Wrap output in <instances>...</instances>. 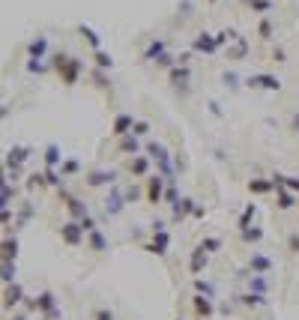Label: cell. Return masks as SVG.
<instances>
[{"label":"cell","instance_id":"1","mask_svg":"<svg viewBox=\"0 0 299 320\" xmlns=\"http://www.w3.org/2000/svg\"><path fill=\"white\" fill-rule=\"evenodd\" d=\"M168 242H171V236H168L165 231H156V239L147 245V252H153V255H165V252H168Z\"/></svg>","mask_w":299,"mask_h":320},{"label":"cell","instance_id":"2","mask_svg":"<svg viewBox=\"0 0 299 320\" xmlns=\"http://www.w3.org/2000/svg\"><path fill=\"white\" fill-rule=\"evenodd\" d=\"M248 87H266V90H278L281 81L278 78H272V75H255V78H248Z\"/></svg>","mask_w":299,"mask_h":320},{"label":"cell","instance_id":"3","mask_svg":"<svg viewBox=\"0 0 299 320\" xmlns=\"http://www.w3.org/2000/svg\"><path fill=\"white\" fill-rule=\"evenodd\" d=\"M135 129V120L129 117V114H120L117 120H114V135H129Z\"/></svg>","mask_w":299,"mask_h":320},{"label":"cell","instance_id":"4","mask_svg":"<svg viewBox=\"0 0 299 320\" xmlns=\"http://www.w3.org/2000/svg\"><path fill=\"white\" fill-rule=\"evenodd\" d=\"M81 231H84L81 225H66V228L60 231V236H63L69 245H78V242H81Z\"/></svg>","mask_w":299,"mask_h":320},{"label":"cell","instance_id":"5","mask_svg":"<svg viewBox=\"0 0 299 320\" xmlns=\"http://www.w3.org/2000/svg\"><path fill=\"white\" fill-rule=\"evenodd\" d=\"M248 266H252V273H269V269H272V260L263 257V255H252Z\"/></svg>","mask_w":299,"mask_h":320},{"label":"cell","instance_id":"6","mask_svg":"<svg viewBox=\"0 0 299 320\" xmlns=\"http://www.w3.org/2000/svg\"><path fill=\"white\" fill-rule=\"evenodd\" d=\"M194 311L201 314V317H210V314H213V302H210V297H194Z\"/></svg>","mask_w":299,"mask_h":320},{"label":"cell","instance_id":"7","mask_svg":"<svg viewBox=\"0 0 299 320\" xmlns=\"http://www.w3.org/2000/svg\"><path fill=\"white\" fill-rule=\"evenodd\" d=\"M18 299H21V287H18V284H6V299H3V308H12Z\"/></svg>","mask_w":299,"mask_h":320},{"label":"cell","instance_id":"8","mask_svg":"<svg viewBox=\"0 0 299 320\" xmlns=\"http://www.w3.org/2000/svg\"><path fill=\"white\" fill-rule=\"evenodd\" d=\"M147 194H150V201H159L162 198V177H153V180H150V186H147Z\"/></svg>","mask_w":299,"mask_h":320},{"label":"cell","instance_id":"9","mask_svg":"<svg viewBox=\"0 0 299 320\" xmlns=\"http://www.w3.org/2000/svg\"><path fill=\"white\" fill-rule=\"evenodd\" d=\"M207 263V252L201 249V245H197L194 249V255H192V273H201V266Z\"/></svg>","mask_w":299,"mask_h":320},{"label":"cell","instance_id":"10","mask_svg":"<svg viewBox=\"0 0 299 320\" xmlns=\"http://www.w3.org/2000/svg\"><path fill=\"white\" fill-rule=\"evenodd\" d=\"M18 255V242L15 239H3V260H15Z\"/></svg>","mask_w":299,"mask_h":320},{"label":"cell","instance_id":"11","mask_svg":"<svg viewBox=\"0 0 299 320\" xmlns=\"http://www.w3.org/2000/svg\"><path fill=\"white\" fill-rule=\"evenodd\" d=\"M194 48H197V51H213V48H215V42H213V39L204 33V36H197V39H194Z\"/></svg>","mask_w":299,"mask_h":320},{"label":"cell","instance_id":"12","mask_svg":"<svg viewBox=\"0 0 299 320\" xmlns=\"http://www.w3.org/2000/svg\"><path fill=\"white\" fill-rule=\"evenodd\" d=\"M111 180H114L111 171H108V174H105V171H96V174L90 177V186H102V183H111Z\"/></svg>","mask_w":299,"mask_h":320},{"label":"cell","instance_id":"13","mask_svg":"<svg viewBox=\"0 0 299 320\" xmlns=\"http://www.w3.org/2000/svg\"><path fill=\"white\" fill-rule=\"evenodd\" d=\"M218 245H221V239H218V236H207V239L201 242V249L210 255V252H218Z\"/></svg>","mask_w":299,"mask_h":320},{"label":"cell","instance_id":"14","mask_svg":"<svg viewBox=\"0 0 299 320\" xmlns=\"http://www.w3.org/2000/svg\"><path fill=\"white\" fill-rule=\"evenodd\" d=\"M45 45H48V42H45V36H39V39L30 45V57H42V54H45Z\"/></svg>","mask_w":299,"mask_h":320},{"label":"cell","instance_id":"15","mask_svg":"<svg viewBox=\"0 0 299 320\" xmlns=\"http://www.w3.org/2000/svg\"><path fill=\"white\" fill-rule=\"evenodd\" d=\"M90 245H93L96 252H102V249H105V236L99 234V231H90Z\"/></svg>","mask_w":299,"mask_h":320},{"label":"cell","instance_id":"16","mask_svg":"<svg viewBox=\"0 0 299 320\" xmlns=\"http://www.w3.org/2000/svg\"><path fill=\"white\" fill-rule=\"evenodd\" d=\"M15 278V260H3V281L9 284Z\"/></svg>","mask_w":299,"mask_h":320},{"label":"cell","instance_id":"17","mask_svg":"<svg viewBox=\"0 0 299 320\" xmlns=\"http://www.w3.org/2000/svg\"><path fill=\"white\" fill-rule=\"evenodd\" d=\"M120 150H123V153H138V141H135V138H126V141L120 144Z\"/></svg>","mask_w":299,"mask_h":320},{"label":"cell","instance_id":"18","mask_svg":"<svg viewBox=\"0 0 299 320\" xmlns=\"http://www.w3.org/2000/svg\"><path fill=\"white\" fill-rule=\"evenodd\" d=\"M278 207H281V210H290V207H293V198H290L287 192H278Z\"/></svg>","mask_w":299,"mask_h":320},{"label":"cell","instance_id":"19","mask_svg":"<svg viewBox=\"0 0 299 320\" xmlns=\"http://www.w3.org/2000/svg\"><path fill=\"white\" fill-rule=\"evenodd\" d=\"M242 302H245V305H260V302H263V297H260V293H245Z\"/></svg>","mask_w":299,"mask_h":320},{"label":"cell","instance_id":"20","mask_svg":"<svg viewBox=\"0 0 299 320\" xmlns=\"http://www.w3.org/2000/svg\"><path fill=\"white\" fill-rule=\"evenodd\" d=\"M81 36H87V42H90L93 48H99V36H96V33L90 30V27H81Z\"/></svg>","mask_w":299,"mask_h":320},{"label":"cell","instance_id":"21","mask_svg":"<svg viewBox=\"0 0 299 320\" xmlns=\"http://www.w3.org/2000/svg\"><path fill=\"white\" fill-rule=\"evenodd\" d=\"M96 63H99V66H108V69H111V63H114V60H111V54H105V51H96Z\"/></svg>","mask_w":299,"mask_h":320},{"label":"cell","instance_id":"22","mask_svg":"<svg viewBox=\"0 0 299 320\" xmlns=\"http://www.w3.org/2000/svg\"><path fill=\"white\" fill-rule=\"evenodd\" d=\"M242 239H245V242H257V239H260V231H257V228H255V231L245 228V231H242Z\"/></svg>","mask_w":299,"mask_h":320},{"label":"cell","instance_id":"23","mask_svg":"<svg viewBox=\"0 0 299 320\" xmlns=\"http://www.w3.org/2000/svg\"><path fill=\"white\" fill-rule=\"evenodd\" d=\"M162 42H153V45H150V51H147V60H156V54H162Z\"/></svg>","mask_w":299,"mask_h":320},{"label":"cell","instance_id":"24","mask_svg":"<svg viewBox=\"0 0 299 320\" xmlns=\"http://www.w3.org/2000/svg\"><path fill=\"white\" fill-rule=\"evenodd\" d=\"M45 162H48V165H54V162H57V147H54V144L45 150Z\"/></svg>","mask_w":299,"mask_h":320},{"label":"cell","instance_id":"25","mask_svg":"<svg viewBox=\"0 0 299 320\" xmlns=\"http://www.w3.org/2000/svg\"><path fill=\"white\" fill-rule=\"evenodd\" d=\"M132 132H135V135H147V132H150V126H147V123H144V120H138Z\"/></svg>","mask_w":299,"mask_h":320},{"label":"cell","instance_id":"26","mask_svg":"<svg viewBox=\"0 0 299 320\" xmlns=\"http://www.w3.org/2000/svg\"><path fill=\"white\" fill-rule=\"evenodd\" d=\"M132 171H135V174H144V171H147V162H144V159H135V162H132Z\"/></svg>","mask_w":299,"mask_h":320},{"label":"cell","instance_id":"27","mask_svg":"<svg viewBox=\"0 0 299 320\" xmlns=\"http://www.w3.org/2000/svg\"><path fill=\"white\" fill-rule=\"evenodd\" d=\"M252 3L257 6V12H266L269 9V0H252Z\"/></svg>","mask_w":299,"mask_h":320},{"label":"cell","instance_id":"28","mask_svg":"<svg viewBox=\"0 0 299 320\" xmlns=\"http://www.w3.org/2000/svg\"><path fill=\"white\" fill-rule=\"evenodd\" d=\"M252 189H255V192H266V189H269V183H263V180H255V183H252Z\"/></svg>","mask_w":299,"mask_h":320},{"label":"cell","instance_id":"29","mask_svg":"<svg viewBox=\"0 0 299 320\" xmlns=\"http://www.w3.org/2000/svg\"><path fill=\"white\" fill-rule=\"evenodd\" d=\"M96 320H114V314H111V311H105V308H102V311H96Z\"/></svg>","mask_w":299,"mask_h":320},{"label":"cell","instance_id":"30","mask_svg":"<svg viewBox=\"0 0 299 320\" xmlns=\"http://www.w3.org/2000/svg\"><path fill=\"white\" fill-rule=\"evenodd\" d=\"M269 33H272V27H269V21H263V24H260V36H263V39H266V36H269Z\"/></svg>","mask_w":299,"mask_h":320},{"label":"cell","instance_id":"31","mask_svg":"<svg viewBox=\"0 0 299 320\" xmlns=\"http://www.w3.org/2000/svg\"><path fill=\"white\" fill-rule=\"evenodd\" d=\"M290 245H293V252H299V236H290Z\"/></svg>","mask_w":299,"mask_h":320},{"label":"cell","instance_id":"32","mask_svg":"<svg viewBox=\"0 0 299 320\" xmlns=\"http://www.w3.org/2000/svg\"><path fill=\"white\" fill-rule=\"evenodd\" d=\"M210 3H215V0H210Z\"/></svg>","mask_w":299,"mask_h":320}]
</instances>
